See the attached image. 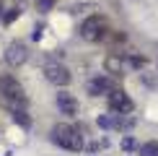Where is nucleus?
I'll use <instances>...</instances> for the list:
<instances>
[{"mask_svg": "<svg viewBox=\"0 0 158 156\" xmlns=\"http://www.w3.org/2000/svg\"><path fill=\"white\" fill-rule=\"evenodd\" d=\"M106 96H109V109H111V112H119V115H130V112L135 109L132 99H130V96L124 94L122 89H111Z\"/></svg>", "mask_w": 158, "mask_h": 156, "instance_id": "39448f33", "label": "nucleus"}, {"mask_svg": "<svg viewBox=\"0 0 158 156\" xmlns=\"http://www.w3.org/2000/svg\"><path fill=\"white\" fill-rule=\"evenodd\" d=\"M111 89H114V83H111L106 76H98L94 81H88V94L91 96H104V94H109Z\"/></svg>", "mask_w": 158, "mask_h": 156, "instance_id": "6e6552de", "label": "nucleus"}, {"mask_svg": "<svg viewBox=\"0 0 158 156\" xmlns=\"http://www.w3.org/2000/svg\"><path fill=\"white\" fill-rule=\"evenodd\" d=\"M18 16H21V8H10V13H5V16H3V24L8 26V24H13V21H16Z\"/></svg>", "mask_w": 158, "mask_h": 156, "instance_id": "9b49d317", "label": "nucleus"}, {"mask_svg": "<svg viewBox=\"0 0 158 156\" xmlns=\"http://www.w3.org/2000/svg\"><path fill=\"white\" fill-rule=\"evenodd\" d=\"M49 138H52V143H57V146L65 148V151H81V148H83L81 130L73 128L70 122H57V125L52 128Z\"/></svg>", "mask_w": 158, "mask_h": 156, "instance_id": "f03ea898", "label": "nucleus"}, {"mask_svg": "<svg viewBox=\"0 0 158 156\" xmlns=\"http://www.w3.org/2000/svg\"><path fill=\"white\" fill-rule=\"evenodd\" d=\"M44 78H47L49 83H55V86H60V89H65L70 81H73V76H70V70L65 68L62 63H57V60H47L44 63Z\"/></svg>", "mask_w": 158, "mask_h": 156, "instance_id": "20e7f679", "label": "nucleus"}, {"mask_svg": "<svg viewBox=\"0 0 158 156\" xmlns=\"http://www.w3.org/2000/svg\"><path fill=\"white\" fill-rule=\"evenodd\" d=\"M130 65H135V68H143V65H145V57H137V55H130Z\"/></svg>", "mask_w": 158, "mask_h": 156, "instance_id": "ddd939ff", "label": "nucleus"}, {"mask_svg": "<svg viewBox=\"0 0 158 156\" xmlns=\"http://www.w3.org/2000/svg\"><path fill=\"white\" fill-rule=\"evenodd\" d=\"M122 146H124V148H132V146H135V141H132V138H124V141H122Z\"/></svg>", "mask_w": 158, "mask_h": 156, "instance_id": "4468645a", "label": "nucleus"}, {"mask_svg": "<svg viewBox=\"0 0 158 156\" xmlns=\"http://www.w3.org/2000/svg\"><path fill=\"white\" fill-rule=\"evenodd\" d=\"M52 5H55V0H36V8L42 11V13H44V11H49Z\"/></svg>", "mask_w": 158, "mask_h": 156, "instance_id": "f8f14e48", "label": "nucleus"}, {"mask_svg": "<svg viewBox=\"0 0 158 156\" xmlns=\"http://www.w3.org/2000/svg\"><path fill=\"white\" fill-rule=\"evenodd\" d=\"M140 156H158V141L143 143V146H140Z\"/></svg>", "mask_w": 158, "mask_h": 156, "instance_id": "9d476101", "label": "nucleus"}, {"mask_svg": "<svg viewBox=\"0 0 158 156\" xmlns=\"http://www.w3.org/2000/svg\"><path fill=\"white\" fill-rule=\"evenodd\" d=\"M26 57H29V47H26L23 42H10L8 50H5V63L10 65V68H21V65L26 63Z\"/></svg>", "mask_w": 158, "mask_h": 156, "instance_id": "423d86ee", "label": "nucleus"}, {"mask_svg": "<svg viewBox=\"0 0 158 156\" xmlns=\"http://www.w3.org/2000/svg\"><path fill=\"white\" fill-rule=\"evenodd\" d=\"M109 21L104 16H98V13H94V16H88L85 21L81 24V37L85 39V42H101V39L109 37Z\"/></svg>", "mask_w": 158, "mask_h": 156, "instance_id": "7ed1b4c3", "label": "nucleus"}, {"mask_svg": "<svg viewBox=\"0 0 158 156\" xmlns=\"http://www.w3.org/2000/svg\"><path fill=\"white\" fill-rule=\"evenodd\" d=\"M0 11H3V0H0Z\"/></svg>", "mask_w": 158, "mask_h": 156, "instance_id": "2eb2a0df", "label": "nucleus"}, {"mask_svg": "<svg viewBox=\"0 0 158 156\" xmlns=\"http://www.w3.org/2000/svg\"><path fill=\"white\" fill-rule=\"evenodd\" d=\"M0 104L10 115H18V112H26L29 109V96H26L23 86L18 83V78L10 76V73L0 76Z\"/></svg>", "mask_w": 158, "mask_h": 156, "instance_id": "f257e3e1", "label": "nucleus"}, {"mask_svg": "<svg viewBox=\"0 0 158 156\" xmlns=\"http://www.w3.org/2000/svg\"><path fill=\"white\" fill-rule=\"evenodd\" d=\"M104 70L111 76H122L124 70V60L119 57V52H111V55H106V60H104Z\"/></svg>", "mask_w": 158, "mask_h": 156, "instance_id": "1a4fd4ad", "label": "nucleus"}, {"mask_svg": "<svg viewBox=\"0 0 158 156\" xmlns=\"http://www.w3.org/2000/svg\"><path fill=\"white\" fill-rule=\"evenodd\" d=\"M57 107H60L62 115H75L78 112V99L70 91H60V94H57Z\"/></svg>", "mask_w": 158, "mask_h": 156, "instance_id": "0eeeda50", "label": "nucleus"}]
</instances>
